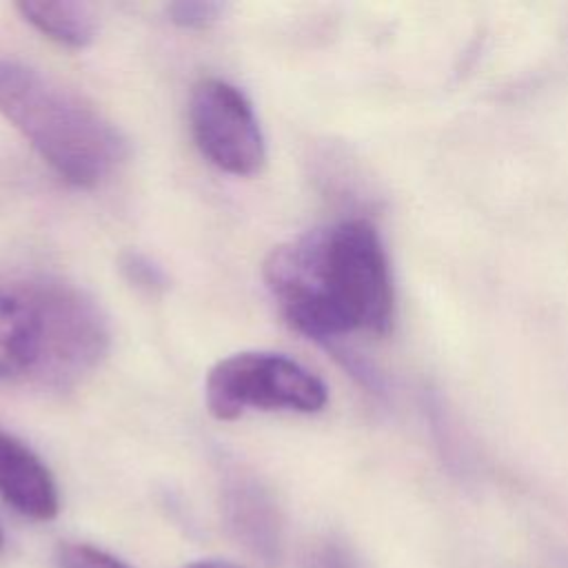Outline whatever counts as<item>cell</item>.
<instances>
[{"label":"cell","mask_w":568,"mask_h":568,"mask_svg":"<svg viewBox=\"0 0 568 568\" xmlns=\"http://www.w3.org/2000/svg\"><path fill=\"white\" fill-rule=\"evenodd\" d=\"M16 9L36 31L69 49H84L98 36V20L84 2L22 0Z\"/></svg>","instance_id":"8"},{"label":"cell","mask_w":568,"mask_h":568,"mask_svg":"<svg viewBox=\"0 0 568 568\" xmlns=\"http://www.w3.org/2000/svg\"><path fill=\"white\" fill-rule=\"evenodd\" d=\"M313 568H359V564L339 544H326L313 555Z\"/></svg>","instance_id":"12"},{"label":"cell","mask_w":568,"mask_h":568,"mask_svg":"<svg viewBox=\"0 0 568 568\" xmlns=\"http://www.w3.org/2000/svg\"><path fill=\"white\" fill-rule=\"evenodd\" d=\"M0 115L69 184L93 189L129 155L124 133L38 69L0 58Z\"/></svg>","instance_id":"3"},{"label":"cell","mask_w":568,"mask_h":568,"mask_svg":"<svg viewBox=\"0 0 568 568\" xmlns=\"http://www.w3.org/2000/svg\"><path fill=\"white\" fill-rule=\"evenodd\" d=\"M120 268L124 273V277L135 284L138 288L146 291V293H155V291H162L166 288V275L164 271L153 262L149 260L146 255L142 253H124L122 260H120Z\"/></svg>","instance_id":"10"},{"label":"cell","mask_w":568,"mask_h":568,"mask_svg":"<svg viewBox=\"0 0 568 568\" xmlns=\"http://www.w3.org/2000/svg\"><path fill=\"white\" fill-rule=\"evenodd\" d=\"M184 568H242V566L226 561V559H197V561L186 564Z\"/></svg>","instance_id":"13"},{"label":"cell","mask_w":568,"mask_h":568,"mask_svg":"<svg viewBox=\"0 0 568 568\" xmlns=\"http://www.w3.org/2000/svg\"><path fill=\"white\" fill-rule=\"evenodd\" d=\"M0 497L22 517L49 521L60 510L55 479L47 464L16 435L0 428Z\"/></svg>","instance_id":"6"},{"label":"cell","mask_w":568,"mask_h":568,"mask_svg":"<svg viewBox=\"0 0 568 568\" xmlns=\"http://www.w3.org/2000/svg\"><path fill=\"white\" fill-rule=\"evenodd\" d=\"M226 515L235 537L264 561H275L280 526L273 504L251 484H235L226 497Z\"/></svg>","instance_id":"7"},{"label":"cell","mask_w":568,"mask_h":568,"mask_svg":"<svg viewBox=\"0 0 568 568\" xmlns=\"http://www.w3.org/2000/svg\"><path fill=\"white\" fill-rule=\"evenodd\" d=\"M224 11H226V4L211 2V0H180L166 7L169 20L175 27L191 29V31L209 29L211 24L220 22Z\"/></svg>","instance_id":"9"},{"label":"cell","mask_w":568,"mask_h":568,"mask_svg":"<svg viewBox=\"0 0 568 568\" xmlns=\"http://www.w3.org/2000/svg\"><path fill=\"white\" fill-rule=\"evenodd\" d=\"M284 320L311 339L388 333L393 284L382 240L366 220H344L275 246L262 266Z\"/></svg>","instance_id":"1"},{"label":"cell","mask_w":568,"mask_h":568,"mask_svg":"<svg viewBox=\"0 0 568 568\" xmlns=\"http://www.w3.org/2000/svg\"><path fill=\"white\" fill-rule=\"evenodd\" d=\"M324 382L300 362L268 351H242L220 359L206 375V410L222 422L246 410L317 413L326 406Z\"/></svg>","instance_id":"4"},{"label":"cell","mask_w":568,"mask_h":568,"mask_svg":"<svg viewBox=\"0 0 568 568\" xmlns=\"http://www.w3.org/2000/svg\"><path fill=\"white\" fill-rule=\"evenodd\" d=\"M0 548H2V530H0Z\"/></svg>","instance_id":"14"},{"label":"cell","mask_w":568,"mask_h":568,"mask_svg":"<svg viewBox=\"0 0 568 568\" xmlns=\"http://www.w3.org/2000/svg\"><path fill=\"white\" fill-rule=\"evenodd\" d=\"M106 351V315L84 288L47 273H0V386L64 390Z\"/></svg>","instance_id":"2"},{"label":"cell","mask_w":568,"mask_h":568,"mask_svg":"<svg viewBox=\"0 0 568 568\" xmlns=\"http://www.w3.org/2000/svg\"><path fill=\"white\" fill-rule=\"evenodd\" d=\"M189 120L197 149L220 171L237 178L260 173L266 142L248 98L226 80L204 78L193 87Z\"/></svg>","instance_id":"5"},{"label":"cell","mask_w":568,"mask_h":568,"mask_svg":"<svg viewBox=\"0 0 568 568\" xmlns=\"http://www.w3.org/2000/svg\"><path fill=\"white\" fill-rule=\"evenodd\" d=\"M60 568H126L113 555L89 544H62L58 550Z\"/></svg>","instance_id":"11"}]
</instances>
